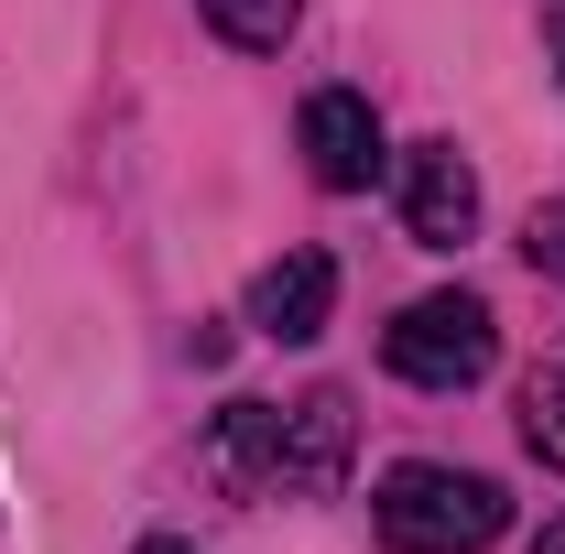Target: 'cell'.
<instances>
[{"label": "cell", "instance_id": "cell-5", "mask_svg": "<svg viewBox=\"0 0 565 554\" xmlns=\"http://www.w3.org/2000/svg\"><path fill=\"white\" fill-rule=\"evenodd\" d=\"M327 305H338V262H327V251H282L273 273L250 283V327L282 338V348L316 338V327H327Z\"/></svg>", "mask_w": 565, "mask_h": 554}, {"label": "cell", "instance_id": "cell-7", "mask_svg": "<svg viewBox=\"0 0 565 554\" xmlns=\"http://www.w3.org/2000/svg\"><path fill=\"white\" fill-rule=\"evenodd\" d=\"M207 457H217V479H239V489H282V414L273 403H228Z\"/></svg>", "mask_w": 565, "mask_h": 554}, {"label": "cell", "instance_id": "cell-9", "mask_svg": "<svg viewBox=\"0 0 565 554\" xmlns=\"http://www.w3.org/2000/svg\"><path fill=\"white\" fill-rule=\"evenodd\" d=\"M522 435H533L544 468H565V370H544V381L522 392Z\"/></svg>", "mask_w": 565, "mask_h": 554}, {"label": "cell", "instance_id": "cell-2", "mask_svg": "<svg viewBox=\"0 0 565 554\" xmlns=\"http://www.w3.org/2000/svg\"><path fill=\"white\" fill-rule=\"evenodd\" d=\"M381 359H392L414 392H468V381H490L500 327H490V305H479V294H424V305L392 316Z\"/></svg>", "mask_w": 565, "mask_h": 554}, {"label": "cell", "instance_id": "cell-1", "mask_svg": "<svg viewBox=\"0 0 565 554\" xmlns=\"http://www.w3.org/2000/svg\"><path fill=\"white\" fill-rule=\"evenodd\" d=\"M370 511H381V544H403V554H490L500 522H511L500 479H479V468H424V457L370 489Z\"/></svg>", "mask_w": 565, "mask_h": 554}, {"label": "cell", "instance_id": "cell-13", "mask_svg": "<svg viewBox=\"0 0 565 554\" xmlns=\"http://www.w3.org/2000/svg\"><path fill=\"white\" fill-rule=\"evenodd\" d=\"M555 66H565V33H555Z\"/></svg>", "mask_w": 565, "mask_h": 554}, {"label": "cell", "instance_id": "cell-3", "mask_svg": "<svg viewBox=\"0 0 565 554\" xmlns=\"http://www.w3.org/2000/svg\"><path fill=\"white\" fill-rule=\"evenodd\" d=\"M305 163H316V185H338V196L381 185V120H370L359 87H316V98H305Z\"/></svg>", "mask_w": 565, "mask_h": 554}, {"label": "cell", "instance_id": "cell-10", "mask_svg": "<svg viewBox=\"0 0 565 554\" xmlns=\"http://www.w3.org/2000/svg\"><path fill=\"white\" fill-rule=\"evenodd\" d=\"M522 251H533V273H565V196H544V207H533Z\"/></svg>", "mask_w": 565, "mask_h": 554}, {"label": "cell", "instance_id": "cell-6", "mask_svg": "<svg viewBox=\"0 0 565 554\" xmlns=\"http://www.w3.org/2000/svg\"><path fill=\"white\" fill-rule=\"evenodd\" d=\"M338 457H349V403H338V392H305V403L282 414V489H327Z\"/></svg>", "mask_w": 565, "mask_h": 554}, {"label": "cell", "instance_id": "cell-12", "mask_svg": "<svg viewBox=\"0 0 565 554\" xmlns=\"http://www.w3.org/2000/svg\"><path fill=\"white\" fill-rule=\"evenodd\" d=\"M141 554H196V544H163V533H152V544H141Z\"/></svg>", "mask_w": 565, "mask_h": 554}, {"label": "cell", "instance_id": "cell-4", "mask_svg": "<svg viewBox=\"0 0 565 554\" xmlns=\"http://www.w3.org/2000/svg\"><path fill=\"white\" fill-rule=\"evenodd\" d=\"M403 228H414L424 251H457L479 228V174H468L457 141H424L414 163H403Z\"/></svg>", "mask_w": 565, "mask_h": 554}, {"label": "cell", "instance_id": "cell-11", "mask_svg": "<svg viewBox=\"0 0 565 554\" xmlns=\"http://www.w3.org/2000/svg\"><path fill=\"white\" fill-rule=\"evenodd\" d=\"M533 554H565V511H555V522H544V544H533Z\"/></svg>", "mask_w": 565, "mask_h": 554}, {"label": "cell", "instance_id": "cell-8", "mask_svg": "<svg viewBox=\"0 0 565 554\" xmlns=\"http://www.w3.org/2000/svg\"><path fill=\"white\" fill-rule=\"evenodd\" d=\"M228 44H250V55H273L282 33H294V0H196Z\"/></svg>", "mask_w": 565, "mask_h": 554}]
</instances>
